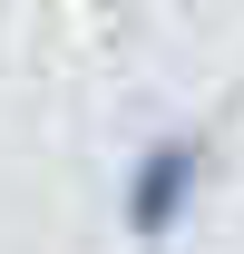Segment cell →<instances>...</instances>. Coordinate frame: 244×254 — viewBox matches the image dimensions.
<instances>
[{"label":"cell","mask_w":244,"mask_h":254,"mask_svg":"<svg viewBox=\"0 0 244 254\" xmlns=\"http://www.w3.org/2000/svg\"><path fill=\"white\" fill-rule=\"evenodd\" d=\"M205 176H215V137H205V127H166V137H156V147H137V166H127L118 225L137 235V245H166V235L195 215Z\"/></svg>","instance_id":"1"}]
</instances>
